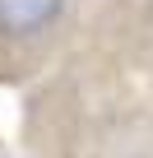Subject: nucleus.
Here are the masks:
<instances>
[{
	"label": "nucleus",
	"instance_id": "f03ea898",
	"mask_svg": "<svg viewBox=\"0 0 153 158\" xmlns=\"http://www.w3.org/2000/svg\"><path fill=\"white\" fill-rule=\"evenodd\" d=\"M0 158H10V149H5V144H0Z\"/></svg>",
	"mask_w": 153,
	"mask_h": 158
},
{
	"label": "nucleus",
	"instance_id": "f257e3e1",
	"mask_svg": "<svg viewBox=\"0 0 153 158\" xmlns=\"http://www.w3.org/2000/svg\"><path fill=\"white\" fill-rule=\"evenodd\" d=\"M98 0H0V89H28L79 47Z\"/></svg>",
	"mask_w": 153,
	"mask_h": 158
}]
</instances>
